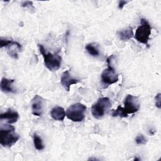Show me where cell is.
<instances>
[{
	"instance_id": "1",
	"label": "cell",
	"mask_w": 161,
	"mask_h": 161,
	"mask_svg": "<svg viewBox=\"0 0 161 161\" xmlns=\"http://www.w3.org/2000/svg\"><path fill=\"white\" fill-rule=\"evenodd\" d=\"M19 139V136L15 133V128L10 124L1 126L0 144L4 147H11Z\"/></svg>"
},
{
	"instance_id": "2",
	"label": "cell",
	"mask_w": 161,
	"mask_h": 161,
	"mask_svg": "<svg viewBox=\"0 0 161 161\" xmlns=\"http://www.w3.org/2000/svg\"><path fill=\"white\" fill-rule=\"evenodd\" d=\"M40 53L42 54L45 67L50 71H56L60 68L62 57L58 54L47 53L44 47L42 44H38Z\"/></svg>"
},
{
	"instance_id": "3",
	"label": "cell",
	"mask_w": 161,
	"mask_h": 161,
	"mask_svg": "<svg viewBox=\"0 0 161 161\" xmlns=\"http://www.w3.org/2000/svg\"><path fill=\"white\" fill-rule=\"evenodd\" d=\"M151 31L152 27L146 19L142 18L140 25L137 27L134 37L138 42L148 46V42L151 35Z\"/></svg>"
},
{
	"instance_id": "4",
	"label": "cell",
	"mask_w": 161,
	"mask_h": 161,
	"mask_svg": "<svg viewBox=\"0 0 161 161\" xmlns=\"http://www.w3.org/2000/svg\"><path fill=\"white\" fill-rule=\"evenodd\" d=\"M111 107V103L109 97H100L91 107L92 115L96 119H100L108 113Z\"/></svg>"
},
{
	"instance_id": "5",
	"label": "cell",
	"mask_w": 161,
	"mask_h": 161,
	"mask_svg": "<svg viewBox=\"0 0 161 161\" xmlns=\"http://www.w3.org/2000/svg\"><path fill=\"white\" fill-rule=\"evenodd\" d=\"M87 107L80 103L73 104L68 108L66 111L67 118L74 122L82 121L85 118V112Z\"/></svg>"
},
{
	"instance_id": "6",
	"label": "cell",
	"mask_w": 161,
	"mask_h": 161,
	"mask_svg": "<svg viewBox=\"0 0 161 161\" xmlns=\"http://www.w3.org/2000/svg\"><path fill=\"white\" fill-rule=\"evenodd\" d=\"M113 57V55H111L107 58L108 67L105 69L101 74L102 82L105 85H111L116 83L118 80V75L115 69L111 65V60Z\"/></svg>"
},
{
	"instance_id": "7",
	"label": "cell",
	"mask_w": 161,
	"mask_h": 161,
	"mask_svg": "<svg viewBox=\"0 0 161 161\" xmlns=\"http://www.w3.org/2000/svg\"><path fill=\"white\" fill-rule=\"evenodd\" d=\"M124 107H121L122 111L128 117L129 114H133L140 109L138 97L131 94H128L124 100Z\"/></svg>"
},
{
	"instance_id": "8",
	"label": "cell",
	"mask_w": 161,
	"mask_h": 161,
	"mask_svg": "<svg viewBox=\"0 0 161 161\" xmlns=\"http://www.w3.org/2000/svg\"><path fill=\"white\" fill-rule=\"evenodd\" d=\"M0 47L1 48H6L8 50V53L14 59L18 58V51L14 50V48L18 49L19 51L22 50V46L18 42L11 40L3 39L2 38H0Z\"/></svg>"
},
{
	"instance_id": "9",
	"label": "cell",
	"mask_w": 161,
	"mask_h": 161,
	"mask_svg": "<svg viewBox=\"0 0 161 161\" xmlns=\"http://www.w3.org/2000/svg\"><path fill=\"white\" fill-rule=\"evenodd\" d=\"M43 98L39 96L35 95L31 100V111L32 114L36 116H40L43 110Z\"/></svg>"
},
{
	"instance_id": "10",
	"label": "cell",
	"mask_w": 161,
	"mask_h": 161,
	"mask_svg": "<svg viewBox=\"0 0 161 161\" xmlns=\"http://www.w3.org/2000/svg\"><path fill=\"white\" fill-rule=\"evenodd\" d=\"M80 80L79 79L72 77L70 75L69 70H65V72H64L60 78V82L67 91H70V86L73 84H76Z\"/></svg>"
},
{
	"instance_id": "11",
	"label": "cell",
	"mask_w": 161,
	"mask_h": 161,
	"mask_svg": "<svg viewBox=\"0 0 161 161\" xmlns=\"http://www.w3.org/2000/svg\"><path fill=\"white\" fill-rule=\"evenodd\" d=\"M19 118V114L18 112L12 109H8L5 113L0 114V119L5 120L8 124H13L17 122Z\"/></svg>"
},
{
	"instance_id": "12",
	"label": "cell",
	"mask_w": 161,
	"mask_h": 161,
	"mask_svg": "<svg viewBox=\"0 0 161 161\" xmlns=\"http://www.w3.org/2000/svg\"><path fill=\"white\" fill-rule=\"evenodd\" d=\"M14 79H9L7 78H2L1 80L0 87L2 92L4 93H14L15 92L14 89L13 87V84L14 83Z\"/></svg>"
},
{
	"instance_id": "13",
	"label": "cell",
	"mask_w": 161,
	"mask_h": 161,
	"mask_svg": "<svg viewBox=\"0 0 161 161\" xmlns=\"http://www.w3.org/2000/svg\"><path fill=\"white\" fill-rule=\"evenodd\" d=\"M50 114L53 119L62 121L66 116V113L62 107L55 106L52 109Z\"/></svg>"
},
{
	"instance_id": "14",
	"label": "cell",
	"mask_w": 161,
	"mask_h": 161,
	"mask_svg": "<svg viewBox=\"0 0 161 161\" xmlns=\"http://www.w3.org/2000/svg\"><path fill=\"white\" fill-rule=\"evenodd\" d=\"M117 35L121 41H128L133 36V29L131 27L129 26L127 28L117 31Z\"/></svg>"
},
{
	"instance_id": "15",
	"label": "cell",
	"mask_w": 161,
	"mask_h": 161,
	"mask_svg": "<svg viewBox=\"0 0 161 161\" xmlns=\"http://www.w3.org/2000/svg\"><path fill=\"white\" fill-rule=\"evenodd\" d=\"M85 48L89 54L93 57H97L99 55V51L97 46L94 43H90L86 45Z\"/></svg>"
},
{
	"instance_id": "16",
	"label": "cell",
	"mask_w": 161,
	"mask_h": 161,
	"mask_svg": "<svg viewBox=\"0 0 161 161\" xmlns=\"http://www.w3.org/2000/svg\"><path fill=\"white\" fill-rule=\"evenodd\" d=\"M33 144H34L35 148L37 150H42L43 149H44L45 146L43 143V141L42 138L36 133L33 135Z\"/></svg>"
},
{
	"instance_id": "17",
	"label": "cell",
	"mask_w": 161,
	"mask_h": 161,
	"mask_svg": "<svg viewBox=\"0 0 161 161\" xmlns=\"http://www.w3.org/2000/svg\"><path fill=\"white\" fill-rule=\"evenodd\" d=\"M147 142V140L146 138L142 134L138 135L135 138V142L138 145H145L146 144Z\"/></svg>"
},
{
	"instance_id": "18",
	"label": "cell",
	"mask_w": 161,
	"mask_h": 161,
	"mask_svg": "<svg viewBox=\"0 0 161 161\" xmlns=\"http://www.w3.org/2000/svg\"><path fill=\"white\" fill-rule=\"evenodd\" d=\"M21 6L23 8H28L30 10L33 9V10L35 11V9L34 6H33L32 1H23V2L21 3Z\"/></svg>"
},
{
	"instance_id": "19",
	"label": "cell",
	"mask_w": 161,
	"mask_h": 161,
	"mask_svg": "<svg viewBox=\"0 0 161 161\" xmlns=\"http://www.w3.org/2000/svg\"><path fill=\"white\" fill-rule=\"evenodd\" d=\"M155 104L157 108L160 109L161 108V94L160 93H158L156 95L155 97Z\"/></svg>"
},
{
	"instance_id": "20",
	"label": "cell",
	"mask_w": 161,
	"mask_h": 161,
	"mask_svg": "<svg viewBox=\"0 0 161 161\" xmlns=\"http://www.w3.org/2000/svg\"><path fill=\"white\" fill-rule=\"evenodd\" d=\"M128 3V1H123V0L119 1L118 3V8L120 9H123L124 6L126 5V4H127Z\"/></svg>"
}]
</instances>
